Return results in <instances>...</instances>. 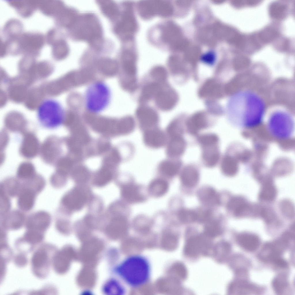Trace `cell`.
I'll return each instance as SVG.
<instances>
[{
    "instance_id": "cell-34",
    "label": "cell",
    "mask_w": 295,
    "mask_h": 295,
    "mask_svg": "<svg viewBox=\"0 0 295 295\" xmlns=\"http://www.w3.org/2000/svg\"><path fill=\"white\" fill-rule=\"evenodd\" d=\"M288 285L287 277L284 274H281L273 279L272 282L273 288L275 292L279 294L282 293Z\"/></svg>"
},
{
    "instance_id": "cell-1",
    "label": "cell",
    "mask_w": 295,
    "mask_h": 295,
    "mask_svg": "<svg viewBox=\"0 0 295 295\" xmlns=\"http://www.w3.org/2000/svg\"><path fill=\"white\" fill-rule=\"evenodd\" d=\"M226 111L239 127L248 129L256 127L262 122L266 106L258 94L250 90H242L230 97Z\"/></svg>"
},
{
    "instance_id": "cell-33",
    "label": "cell",
    "mask_w": 295,
    "mask_h": 295,
    "mask_svg": "<svg viewBox=\"0 0 295 295\" xmlns=\"http://www.w3.org/2000/svg\"><path fill=\"white\" fill-rule=\"evenodd\" d=\"M178 216L180 221L185 223H190L197 221L196 212L189 209H181L178 212Z\"/></svg>"
},
{
    "instance_id": "cell-30",
    "label": "cell",
    "mask_w": 295,
    "mask_h": 295,
    "mask_svg": "<svg viewBox=\"0 0 295 295\" xmlns=\"http://www.w3.org/2000/svg\"><path fill=\"white\" fill-rule=\"evenodd\" d=\"M171 12L170 3L166 0H156V15L165 20L170 16Z\"/></svg>"
},
{
    "instance_id": "cell-12",
    "label": "cell",
    "mask_w": 295,
    "mask_h": 295,
    "mask_svg": "<svg viewBox=\"0 0 295 295\" xmlns=\"http://www.w3.org/2000/svg\"><path fill=\"white\" fill-rule=\"evenodd\" d=\"M143 140L147 147L157 149L166 145L168 140L166 133L157 127L143 131Z\"/></svg>"
},
{
    "instance_id": "cell-37",
    "label": "cell",
    "mask_w": 295,
    "mask_h": 295,
    "mask_svg": "<svg viewBox=\"0 0 295 295\" xmlns=\"http://www.w3.org/2000/svg\"><path fill=\"white\" fill-rule=\"evenodd\" d=\"M286 7L283 4L279 2L272 3L269 8L271 16L276 19H280L284 16L286 11Z\"/></svg>"
},
{
    "instance_id": "cell-9",
    "label": "cell",
    "mask_w": 295,
    "mask_h": 295,
    "mask_svg": "<svg viewBox=\"0 0 295 295\" xmlns=\"http://www.w3.org/2000/svg\"><path fill=\"white\" fill-rule=\"evenodd\" d=\"M135 115L140 129L143 131L158 127L160 118L159 115L153 108L142 104L137 109Z\"/></svg>"
},
{
    "instance_id": "cell-23",
    "label": "cell",
    "mask_w": 295,
    "mask_h": 295,
    "mask_svg": "<svg viewBox=\"0 0 295 295\" xmlns=\"http://www.w3.org/2000/svg\"><path fill=\"white\" fill-rule=\"evenodd\" d=\"M50 218L48 213L44 211L36 212L30 215L27 219V225L28 227H47L50 224Z\"/></svg>"
},
{
    "instance_id": "cell-13",
    "label": "cell",
    "mask_w": 295,
    "mask_h": 295,
    "mask_svg": "<svg viewBox=\"0 0 295 295\" xmlns=\"http://www.w3.org/2000/svg\"><path fill=\"white\" fill-rule=\"evenodd\" d=\"M176 96L168 84L165 85L154 99L157 107L163 111L171 109L175 105Z\"/></svg>"
},
{
    "instance_id": "cell-4",
    "label": "cell",
    "mask_w": 295,
    "mask_h": 295,
    "mask_svg": "<svg viewBox=\"0 0 295 295\" xmlns=\"http://www.w3.org/2000/svg\"><path fill=\"white\" fill-rule=\"evenodd\" d=\"M111 98V90L107 83L103 80H96L90 84L85 91L84 106L88 112L99 114L108 107Z\"/></svg>"
},
{
    "instance_id": "cell-35",
    "label": "cell",
    "mask_w": 295,
    "mask_h": 295,
    "mask_svg": "<svg viewBox=\"0 0 295 295\" xmlns=\"http://www.w3.org/2000/svg\"><path fill=\"white\" fill-rule=\"evenodd\" d=\"M204 233L211 238L217 236L221 232L219 223L216 221L210 220L205 223Z\"/></svg>"
},
{
    "instance_id": "cell-17",
    "label": "cell",
    "mask_w": 295,
    "mask_h": 295,
    "mask_svg": "<svg viewBox=\"0 0 295 295\" xmlns=\"http://www.w3.org/2000/svg\"><path fill=\"white\" fill-rule=\"evenodd\" d=\"M202 158L206 166L212 167L218 163L220 152L217 145L202 146Z\"/></svg>"
},
{
    "instance_id": "cell-26",
    "label": "cell",
    "mask_w": 295,
    "mask_h": 295,
    "mask_svg": "<svg viewBox=\"0 0 295 295\" xmlns=\"http://www.w3.org/2000/svg\"><path fill=\"white\" fill-rule=\"evenodd\" d=\"M255 287L247 282L241 280L232 283L229 288L230 293H238L239 294H247L254 291Z\"/></svg>"
},
{
    "instance_id": "cell-7",
    "label": "cell",
    "mask_w": 295,
    "mask_h": 295,
    "mask_svg": "<svg viewBox=\"0 0 295 295\" xmlns=\"http://www.w3.org/2000/svg\"><path fill=\"white\" fill-rule=\"evenodd\" d=\"M266 127L269 133L275 138L281 140L290 139L294 133V118L288 111L276 110L269 116Z\"/></svg>"
},
{
    "instance_id": "cell-3",
    "label": "cell",
    "mask_w": 295,
    "mask_h": 295,
    "mask_svg": "<svg viewBox=\"0 0 295 295\" xmlns=\"http://www.w3.org/2000/svg\"><path fill=\"white\" fill-rule=\"evenodd\" d=\"M73 36L88 42L93 47L100 49L103 44L102 31L97 18L91 14L77 17L70 27Z\"/></svg>"
},
{
    "instance_id": "cell-5",
    "label": "cell",
    "mask_w": 295,
    "mask_h": 295,
    "mask_svg": "<svg viewBox=\"0 0 295 295\" xmlns=\"http://www.w3.org/2000/svg\"><path fill=\"white\" fill-rule=\"evenodd\" d=\"M135 2L128 1L122 3L120 19L115 28L116 35L124 43L135 40L139 28L137 17Z\"/></svg>"
},
{
    "instance_id": "cell-38",
    "label": "cell",
    "mask_w": 295,
    "mask_h": 295,
    "mask_svg": "<svg viewBox=\"0 0 295 295\" xmlns=\"http://www.w3.org/2000/svg\"><path fill=\"white\" fill-rule=\"evenodd\" d=\"M198 141L202 146L218 145L219 141L218 136L213 133L205 134L198 137Z\"/></svg>"
},
{
    "instance_id": "cell-41",
    "label": "cell",
    "mask_w": 295,
    "mask_h": 295,
    "mask_svg": "<svg viewBox=\"0 0 295 295\" xmlns=\"http://www.w3.org/2000/svg\"><path fill=\"white\" fill-rule=\"evenodd\" d=\"M20 186L19 183L16 181L5 183L4 184H2V186L1 185V188H1V191L5 192V193L6 192L8 195L11 196H14L20 192Z\"/></svg>"
},
{
    "instance_id": "cell-29",
    "label": "cell",
    "mask_w": 295,
    "mask_h": 295,
    "mask_svg": "<svg viewBox=\"0 0 295 295\" xmlns=\"http://www.w3.org/2000/svg\"><path fill=\"white\" fill-rule=\"evenodd\" d=\"M108 225V230L111 232H118L124 230L127 227L126 219L122 215H117L112 218Z\"/></svg>"
},
{
    "instance_id": "cell-16",
    "label": "cell",
    "mask_w": 295,
    "mask_h": 295,
    "mask_svg": "<svg viewBox=\"0 0 295 295\" xmlns=\"http://www.w3.org/2000/svg\"><path fill=\"white\" fill-rule=\"evenodd\" d=\"M197 195L200 201L205 205L213 206L220 203L219 195L211 187L206 186L201 188L198 191Z\"/></svg>"
},
{
    "instance_id": "cell-31",
    "label": "cell",
    "mask_w": 295,
    "mask_h": 295,
    "mask_svg": "<svg viewBox=\"0 0 295 295\" xmlns=\"http://www.w3.org/2000/svg\"><path fill=\"white\" fill-rule=\"evenodd\" d=\"M207 124L204 120L201 118H195L189 122L187 124V129L189 133L192 135H196L201 130L205 129Z\"/></svg>"
},
{
    "instance_id": "cell-18",
    "label": "cell",
    "mask_w": 295,
    "mask_h": 295,
    "mask_svg": "<svg viewBox=\"0 0 295 295\" xmlns=\"http://www.w3.org/2000/svg\"><path fill=\"white\" fill-rule=\"evenodd\" d=\"M180 179L182 183L185 186L188 188L194 187L197 185L199 181L198 171L194 166L188 165L183 170L180 175Z\"/></svg>"
},
{
    "instance_id": "cell-28",
    "label": "cell",
    "mask_w": 295,
    "mask_h": 295,
    "mask_svg": "<svg viewBox=\"0 0 295 295\" xmlns=\"http://www.w3.org/2000/svg\"><path fill=\"white\" fill-rule=\"evenodd\" d=\"M119 131L123 135H128L132 133L135 127V122L131 116L128 115L121 119L119 124Z\"/></svg>"
},
{
    "instance_id": "cell-6",
    "label": "cell",
    "mask_w": 295,
    "mask_h": 295,
    "mask_svg": "<svg viewBox=\"0 0 295 295\" xmlns=\"http://www.w3.org/2000/svg\"><path fill=\"white\" fill-rule=\"evenodd\" d=\"M65 110L61 103L52 98L46 99L38 106L36 111L38 121L43 127L54 129L63 123L65 116Z\"/></svg>"
},
{
    "instance_id": "cell-20",
    "label": "cell",
    "mask_w": 295,
    "mask_h": 295,
    "mask_svg": "<svg viewBox=\"0 0 295 295\" xmlns=\"http://www.w3.org/2000/svg\"><path fill=\"white\" fill-rule=\"evenodd\" d=\"M36 192L33 190L25 187L20 190L18 200L19 207L22 210L27 211L33 206Z\"/></svg>"
},
{
    "instance_id": "cell-11",
    "label": "cell",
    "mask_w": 295,
    "mask_h": 295,
    "mask_svg": "<svg viewBox=\"0 0 295 295\" xmlns=\"http://www.w3.org/2000/svg\"><path fill=\"white\" fill-rule=\"evenodd\" d=\"M210 238L205 233L191 238L186 245L185 251L186 254L192 257L207 254L211 247Z\"/></svg>"
},
{
    "instance_id": "cell-15",
    "label": "cell",
    "mask_w": 295,
    "mask_h": 295,
    "mask_svg": "<svg viewBox=\"0 0 295 295\" xmlns=\"http://www.w3.org/2000/svg\"><path fill=\"white\" fill-rule=\"evenodd\" d=\"M167 83L162 84L153 80L145 84L142 88L139 99L141 104H144L154 99L159 92Z\"/></svg>"
},
{
    "instance_id": "cell-19",
    "label": "cell",
    "mask_w": 295,
    "mask_h": 295,
    "mask_svg": "<svg viewBox=\"0 0 295 295\" xmlns=\"http://www.w3.org/2000/svg\"><path fill=\"white\" fill-rule=\"evenodd\" d=\"M176 159H165L160 162L158 166V171L163 175L173 177L179 173L181 165V162Z\"/></svg>"
},
{
    "instance_id": "cell-36",
    "label": "cell",
    "mask_w": 295,
    "mask_h": 295,
    "mask_svg": "<svg viewBox=\"0 0 295 295\" xmlns=\"http://www.w3.org/2000/svg\"><path fill=\"white\" fill-rule=\"evenodd\" d=\"M184 129L176 120L171 121L167 126L166 133L169 138L178 136H182Z\"/></svg>"
},
{
    "instance_id": "cell-44",
    "label": "cell",
    "mask_w": 295,
    "mask_h": 295,
    "mask_svg": "<svg viewBox=\"0 0 295 295\" xmlns=\"http://www.w3.org/2000/svg\"><path fill=\"white\" fill-rule=\"evenodd\" d=\"M272 261L276 265L281 267L285 268L287 265L286 261L280 257L276 258Z\"/></svg>"
},
{
    "instance_id": "cell-39",
    "label": "cell",
    "mask_w": 295,
    "mask_h": 295,
    "mask_svg": "<svg viewBox=\"0 0 295 295\" xmlns=\"http://www.w3.org/2000/svg\"><path fill=\"white\" fill-rule=\"evenodd\" d=\"M276 190L273 184L268 183L264 184L260 194V197L263 200L271 201L275 196Z\"/></svg>"
},
{
    "instance_id": "cell-43",
    "label": "cell",
    "mask_w": 295,
    "mask_h": 295,
    "mask_svg": "<svg viewBox=\"0 0 295 295\" xmlns=\"http://www.w3.org/2000/svg\"><path fill=\"white\" fill-rule=\"evenodd\" d=\"M197 215V221L200 222L205 223L210 220L211 213L208 210H204L199 211L196 212Z\"/></svg>"
},
{
    "instance_id": "cell-2",
    "label": "cell",
    "mask_w": 295,
    "mask_h": 295,
    "mask_svg": "<svg viewBox=\"0 0 295 295\" xmlns=\"http://www.w3.org/2000/svg\"><path fill=\"white\" fill-rule=\"evenodd\" d=\"M149 260L139 254L129 256L119 267L118 271L125 282L133 288H137L146 283L151 274Z\"/></svg>"
},
{
    "instance_id": "cell-24",
    "label": "cell",
    "mask_w": 295,
    "mask_h": 295,
    "mask_svg": "<svg viewBox=\"0 0 295 295\" xmlns=\"http://www.w3.org/2000/svg\"><path fill=\"white\" fill-rule=\"evenodd\" d=\"M104 14L112 19L118 18L120 13L118 7L114 2L109 0H101L98 2Z\"/></svg>"
},
{
    "instance_id": "cell-8",
    "label": "cell",
    "mask_w": 295,
    "mask_h": 295,
    "mask_svg": "<svg viewBox=\"0 0 295 295\" xmlns=\"http://www.w3.org/2000/svg\"><path fill=\"white\" fill-rule=\"evenodd\" d=\"M121 59L124 73L121 79L123 89L130 93L135 92L138 88L137 63L138 60L137 49L128 46L123 48Z\"/></svg>"
},
{
    "instance_id": "cell-32",
    "label": "cell",
    "mask_w": 295,
    "mask_h": 295,
    "mask_svg": "<svg viewBox=\"0 0 295 295\" xmlns=\"http://www.w3.org/2000/svg\"><path fill=\"white\" fill-rule=\"evenodd\" d=\"M6 217L3 224H7L14 227L21 226L24 222V215L20 212L16 211Z\"/></svg>"
},
{
    "instance_id": "cell-10",
    "label": "cell",
    "mask_w": 295,
    "mask_h": 295,
    "mask_svg": "<svg viewBox=\"0 0 295 295\" xmlns=\"http://www.w3.org/2000/svg\"><path fill=\"white\" fill-rule=\"evenodd\" d=\"M87 199V195L85 191L80 188L76 187L73 188L64 195L61 203L70 211H78L84 207Z\"/></svg>"
},
{
    "instance_id": "cell-42",
    "label": "cell",
    "mask_w": 295,
    "mask_h": 295,
    "mask_svg": "<svg viewBox=\"0 0 295 295\" xmlns=\"http://www.w3.org/2000/svg\"><path fill=\"white\" fill-rule=\"evenodd\" d=\"M277 35V33L275 30L268 28L263 30L259 34L260 40L264 43H266L273 40Z\"/></svg>"
},
{
    "instance_id": "cell-21",
    "label": "cell",
    "mask_w": 295,
    "mask_h": 295,
    "mask_svg": "<svg viewBox=\"0 0 295 295\" xmlns=\"http://www.w3.org/2000/svg\"><path fill=\"white\" fill-rule=\"evenodd\" d=\"M121 193L123 198L130 203H140L144 200L138 188L133 184H128L123 185L121 188Z\"/></svg>"
},
{
    "instance_id": "cell-27",
    "label": "cell",
    "mask_w": 295,
    "mask_h": 295,
    "mask_svg": "<svg viewBox=\"0 0 295 295\" xmlns=\"http://www.w3.org/2000/svg\"><path fill=\"white\" fill-rule=\"evenodd\" d=\"M150 74L154 81L162 84L167 83L168 73L164 67L159 65L155 66L152 68Z\"/></svg>"
},
{
    "instance_id": "cell-40",
    "label": "cell",
    "mask_w": 295,
    "mask_h": 295,
    "mask_svg": "<svg viewBox=\"0 0 295 295\" xmlns=\"http://www.w3.org/2000/svg\"><path fill=\"white\" fill-rule=\"evenodd\" d=\"M221 169L222 173L225 175H233L235 172V167L232 159L228 156L223 158L221 162Z\"/></svg>"
},
{
    "instance_id": "cell-22",
    "label": "cell",
    "mask_w": 295,
    "mask_h": 295,
    "mask_svg": "<svg viewBox=\"0 0 295 295\" xmlns=\"http://www.w3.org/2000/svg\"><path fill=\"white\" fill-rule=\"evenodd\" d=\"M238 244L243 249L249 251L256 250L260 244V240L257 236L249 233H243L237 238Z\"/></svg>"
},
{
    "instance_id": "cell-25",
    "label": "cell",
    "mask_w": 295,
    "mask_h": 295,
    "mask_svg": "<svg viewBox=\"0 0 295 295\" xmlns=\"http://www.w3.org/2000/svg\"><path fill=\"white\" fill-rule=\"evenodd\" d=\"M168 183L162 179L158 178L150 183L149 190L150 193L155 197H160L164 194L168 189Z\"/></svg>"
},
{
    "instance_id": "cell-14",
    "label": "cell",
    "mask_w": 295,
    "mask_h": 295,
    "mask_svg": "<svg viewBox=\"0 0 295 295\" xmlns=\"http://www.w3.org/2000/svg\"><path fill=\"white\" fill-rule=\"evenodd\" d=\"M166 149V154L169 158L176 159L181 156L184 152L186 143L182 136H178L169 138Z\"/></svg>"
}]
</instances>
